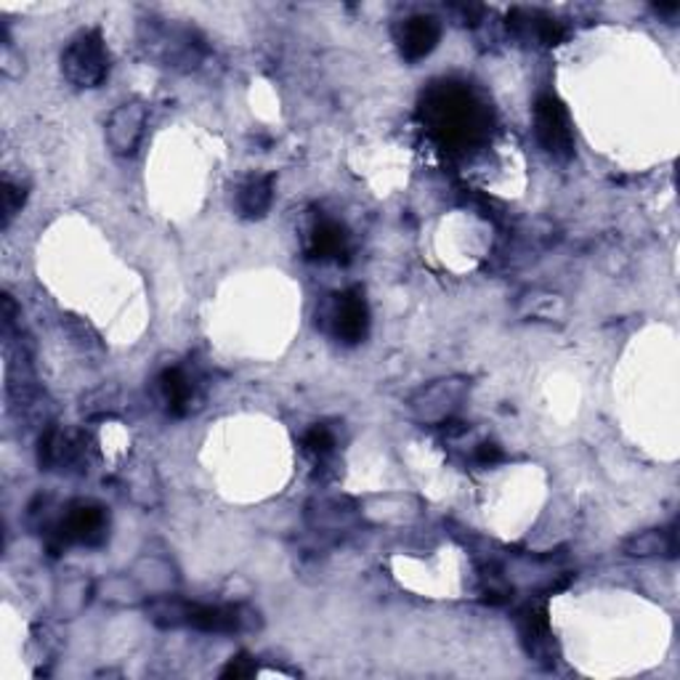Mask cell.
I'll return each instance as SVG.
<instances>
[{
	"label": "cell",
	"instance_id": "603a6c76",
	"mask_svg": "<svg viewBox=\"0 0 680 680\" xmlns=\"http://www.w3.org/2000/svg\"><path fill=\"white\" fill-rule=\"evenodd\" d=\"M304 449L319 460L328 458V454H333V449H335V434L328 428V425H315L311 431H306Z\"/></svg>",
	"mask_w": 680,
	"mask_h": 680
},
{
	"label": "cell",
	"instance_id": "9a60e30c",
	"mask_svg": "<svg viewBox=\"0 0 680 680\" xmlns=\"http://www.w3.org/2000/svg\"><path fill=\"white\" fill-rule=\"evenodd\" d=\"M133 579L139 582V588L144 590V595H168L174 593L179 575H176L174 564L168 559H159V555H141L133 566Z\"/></svg>",
	"mask_w": 680,
	"mask_h": 680
},
{
	"label": "cell",
	"instance_id": "277c9868",
	"mask_svg": "<svg viewBox=\"0 0 680 680\" xmlns=\"http://www.w3.org/2000/svg\"><path fill=\"white\" fill-rule=\"evenodd\" d=\"M62 73L75 88H99L110 75V51L102 29H82L62 53Z\"/></svg>",
	"mask_w": 680,
	"mask_h": 680
},
{
	"label": "cell",
	"instance_id": "ffe728a7",
	"mask_svg": "<svg viewBox=\"0 0 680 680\" xmlns=\"http://www.w3.org/2000/svg\"><path fill=\"white\" fill-rule=\"evenodd\" d=\"M676 531L672 529H649L630 537L625 542V553L632 559H652V555H676Z\"/></svg>",
	"mask_w": 680,
	"mask_h": 680
},
{
	"label": "cell",
	"instance_id": "ba28073f",
	"mask_svg": "<svg viewBox=\"0 0 680 680\" xmlns=\"http://www.w3.org/2000/svg\"><path fill=\"white\" fill-rule=\"evenodd\" d=\"M535 133L548 155L569 159L575 155V128L564 102L553 93H542L535 104Z\"/></svg>",
	"mask_w": 680,
	"mask_h": 680
},
{
	"label": "cell",
	"instance_id": "30bf717a",
	"mask_svg": "<svg viewBox=\"0 0 680 680\" xmlns=\"http://www.w3.org/2000/svg\"><path fill=\"white\" fill-rule=\"evenodd\" d=\"M330 324H333L335 338L346 346H357L370 333V306H367L364 293L359 287L346 290L335 298L330 309Z\"/></svg>",
	"mask_w": 680,
	"mask_h": 680
},
{
	"label": "cell",
	"instance_id": "9c48e42d",
	"mask_svg": "<svg viewBox=\"0 0 680 680\" xmlns=\"http://www.w3.org/2000/svg\"><path fill=\"white\" fill-rule=\"evenodd\" d=\"M146 117H150V112H146V106L141 102H126L112 112L104 133L106 146L112 150V155L117 157L136 155L141 139H144Z\"/></svg>",
	"mask_w": 680,
	"mask_h": 680
},
{
	"label": "cell",
	"instance_id": "5bb4252c",
	"mask_svg": "<svg viewBox=\"0 0 680 680\" xmlns=\"http://www.w3.org/2000/svg\"><path fill=\"white\" fill-rule=\"evenodd\" d=\"M93 595H97V588L86 575H78V572H69L56 582V590H53V606H56V614L62 619H75L82 608L91 603Z\"/></svg>",
	"mask_w": 680,
	"mask_h": 680
},
{
	"label": "cell",
	"instance_id": "7402d4cb",
	"mask_svg": "<svg viewBox=\"0 0 680 680\" xmlns=\"http://www.w3.org/2000/svg\"><path fill=\"white\" fill-rule=\"evenodd\" d=\"M97 595H102L106 603H115V606H136V603L144 599V590L139 588L133 575H123L110 577L106 582L99 585Z\"/></svg>",
	"mask_w": 680,
	"mask_h": 680
},
{
	"label": "cell",
	"instance_id": "7a4b0ae2",
	"mask_svg": "<svg viewBox=\"0 0 680 680\" xmlns=\"http://www.w3.org/2000/svg\"><path fill=\"white\" fill-rule=\"evenodd\" d=\"M46 531H49V548L53 555H59V550L67 546L99 548L110 537V513L97 502H73Z\"/></svg>",
	"mask_w": 680,
	"mask_h": 680
},
{
	"label": "cell",
	"instance_id": "2e32d148",
	"mask_svg": "<svg viewBox=\"0 0 680 680\" xmlns=\"http://www.w3.org/2000/svg\"><path fill=\"white\" fill-rule=\"evenodd\" d=\"M518 632H522L526 652L531 656L550 654V649H553L548 608L542 603H526L522 612H518Z\"/></svg>",
	"mask_w": 680,
	"mask_h": 680
},
{
	"label": "cell",
	"instance_id": "8fae6325",
	"mask_svg": "<svg viewBox=\"0 0 680 680\" xmlns=\"http://www.w3.org/2000/svg\"><path fill=\"white\" fill-rule=\"evenodd\" d=\"M508 27L513 29L518 40L531 46H559L564 40L566 29L555 16L546 14L540 9H513L508 14Z\"/></svg>",
	"mask_w": 680,
	"mask_h": 680
},
{
	"label": "cell",
	"instance_id": "5b68a950",
	"mask_svg": "<svg viewBox=\"0 0 680 680\" xmlns=\"http://www.w3.org/2000/svg\"><path fill=\"white\" fill-rule=\"evenodd\" d=\"M469 392L471 377L465 375L439 377V381L418 388V392L410 396V410L420 423L445 425L454 418V412L460 410V405H463Z\"/></svg>",
	"mask_w": 680,
	"mask_h": 680
},
{
	"label": "cell",
	"instance_id": "52a82bcc",
	"mask_svg": "<svg viewBox=\"0 0 680 680\" xmlns=\"http://www.w3.org/2000/svg\"><path fill=\"white\" fill-rule=\"evenodd\" d=\"M258 625V612L236 603H189L183 601L181 628H192L200 632H218V636H232V632L251 630Z\"/></svg>",
	"mask_w": 680,
	"mask_h": 680
},
{
	"label": "cell",
	"instance_id": "7c38bea8",
	"mask_svg": "<svg viewBox=\"0 0 680 680\" xmlns=\"http://www.w3.org/2000/svg\"><path fill=\"white\" fill-rule=\"evenodd\" d=\"M396 40H399V51L407 62H420V59L431 56L436 51L441 40V25L434 16H410V20L401 22L399 33H396Z\"/></svg>",
	"mask_w": 680,
	"mask_h": 680
},
{
	"label": "cell",
	"instance_id": "4fadbf2b",
	"mask_svg": "<svg viewBox=\"0 0 680 680\" xmlns=\"http://www.w3.org/2000/svg\"><path fill=\"white\" fill-rule=\"evenodd\" d=\"M157 392L159 399H163V407L168 415L174 418H187L192 412L194 399H197V388H194V381L189 377L187 370L181 367H170L163 375L157 377Z\"/></svg>",
	"mask_w": 680,
	"mask_h": 680
},
{
	"label": "cell",
	"instance_id": "44dd1931",
	"mask_svg": "<svg viewBox=\"0 0 680 680\" xmlns=\"http://www.w3.org/2000/svg\"><path fill=\"white\" fill-rule=\"evenodd\" d=\"M367 516L375 522H410L418 516V502L412 498H375L367 505Z\"/></svg>",
	"mask_w": 680,
	"mask_h": 680
},
{
	"label": "cell",
	"instance_id": "ac0fdd59",
	"mask_svg": "<svg viewBox=\"0 0 680 680\" xmlns=\"http://www.w3.org/2000/svg\"><path fill=\"white\" fill-rule=\"evenodd\" d=\"M348 253V232L346 227L333 218H322L317 223L309 240V256L319 261H341Z\"/></svg>",
	"mask_w": 680,
	"mask_h": 680
},
{
	"label": "cell",
	"instance_id": "3957f363",
	"mask_svg": "<svg viewBox=\"0 0 680 680\" xmlns=\"http://www.w3.org/2000/svg\"><path fill=\"white\" fill-rule=\"evenodd\" d=\"M146 53L159 59L165 67L194 69L205 56V43L194 29L181 25H168L163 20H150L146 33L141 35Z\"/></svg>",
	"mask_w": 680,
	"mask_h": 680
},
{
	"label": "cell",
	"instance_id": "cb8c5ba5",
	"mask_svg": "<svg viewBox=\"0 0 680 680\" xmlns=\"http://www.w3.org/2000/svg\"><path fill=\"white\" fill-rule=\"evenodd\" d=\"M27 200V189L20 187V183L3 181V229L11 227L16 216H20L22 208H25Z\"/></svg>",
	"mask_w": 680,
	"mask_h": 680
},
{
	"label": "cell",
	"instance_id": "6da1fadb",
	"mask_svg": "<svg viewBox=\"0 0 680 680\" xmlns=\"http://www.w3.org/2000/svg\"><path fill=\"white\" fill-rule=\"evenodd\" d=\"M423 120L441 144L452 146L473 144L487 131V112L465 88L452 86V82H445L428 93L423 102Z\"/></svg>",
	"mask_w": 680,
	"mask_h": 680
},
{
	"label": "cell",
	"instance_id": "e0dca14e",
	"mask_svg": "<svg viewBox=\"0 0 680 680\" xmlns=\"http://www.w3.org/2000/svg\"><path fill=\"white\" fill-rule=\"evenodd\" d=\"M271 203H274V176H253L236 192V210L247 221L264 218Z\"/></svg>",
	"mask_w": 680,
	"mask_h": 680
},
{
	"label": "cell",
	"instance_id": "8992f818",
	"mask_svg": "<svg viewBox=\"0 0 680 680\" xmlns=\"http://www.w3.org/2000/svg\"><path fill=\"white\" fill-rule=\"evenodd\" d=\"M93 454V441L80 431L46 428L38 441V463L43 471L80 473L88 471Z\"/></svg>",
	"mask_w": 680,
	"mask_h": 680
},
{
	"label": "cell",
	"instance_id": "484cf974",
	"mask_svg": "<svg viewBox=\"0 0 680 680\" xmlns=\"http://www.w3.org/2000/svg\"><path fill=\"white\" fill-rule=\"evenodd\" d=\"M476 460L482 465H495V463H498V460H502L500 447L498 445H482V447L476 449Z\"/></svg>",
	"mask_w": 680,
	"mask_h": 680
},
{
	"label": "cell",
	"instance_id": "d4e9b609",
	"mask_svg": "<svg viewBox=\"0 0 680 680\" xmlns=\"http://www.w3.org/2000/svg\"><path fill=\"white\" fill-rule=\"evenodd\" d=\"M258 676V667L253 662V656L247 654H236L229 659V665L221 670L223 680H240V678H253Z\"/></svg>",
	"mask_w": 680,
	"mask_h": 680
},
{
	"label": "cell",
	"instance_id": "d6986e66",
	"mask_svg": "<svg viewBox=\"0 0 680 680\" xmlns=\"http://www.w3.org/2000/svg\"><path fill=\"white\" fill-rule=\"evenodd\" d=\"M309 518L317 529L341 531L357 522V505L351 500H317L309 505Z\"/></svg>",
	"mask_w": 680,
	"mask_h": 680
}]
</instances>
